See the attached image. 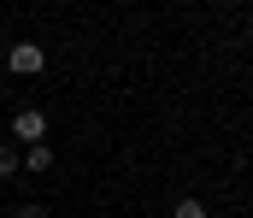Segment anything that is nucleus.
I'll list each match as a JSON object with an SVG mask.
<instances>
[{
	"instance_id": "obj_1",
	"label": "nucleus",
	"mask_w": 253,
	"mask_h": 218,
	"mask_svg": "<svg viewBox=\"0 0 253 218\" xmlns=\"http://www.w3.org/2000/svg\"><path fill=\"white\" fill-rule=\"evenodd\" d=\"M6 71H12V77H36V71H47V47H36V42L6 47Z\"/></svg>"
},
{
	"instance_id": "obj_2",
	"label": "nucleus",
	"mask_w": 253,
	"mask_h": 218,
	"mask_svg": "<svg viewBox=\"0 0 253 218\" xmlns=\"http://www.w3.org/2000/svg\"><path fill=\"white\" fill-rule=\"evenodd\" d=\"M12 142H47V112L42 106H18L12 112Z\"/></svg>"
},
{
	"instance_id": "obj_3",
	"label": "nucleus",
	"mask_w": 253,
	"mask_h": 218,
	"mask_svg": "<svg viewBox=\"0 0 253 218\" xmlns=\"http://www.w3.org/2000/svg\"><path fill=\"white\" fill-rule=\"evenodd\" d=\"M24 171H53V147L47 142H24Z\"/></svg>"
},
{
	"instance_id": "obj_4",
	"label": "nucleus",
	"mask_w": 253,
	"mask_h": 218,
	"mask_svg": "<svg viewBox=\"0 0 253 218\" xmlns=\"http://www.w3.org/2000/svg\"><path fill=\"white\" fill-rule=\"evenodd\" d=\"M18 171H24V153H18L12 142H0V183H6V177H18Z\"/></svg>"
},
{
	"instance_id": "obj_5",
	"label": "nucleus",
	"mask_w": 253,
	"mask_h": 218,
	"mask_svg": "<svg viewBox=\"0 0 253 218\" xmlns=\"http://www.w3.org/2000/svg\"><path fill=\"white\" fill-rule=\"evenodd\" d=\"M171 218H206V201H194V195H183V201L171 207Z\"/></svg>"
},
{
	"instance_id": "obj_6",
	"label": "nucleus",
	"mask_w": 253,
	"mask_h": 218,
	"mask_svg": "<svg viewBox=\"0 0 253 218\" xmlns=\"http://www.w3.org/2000/svg\"><path fill=\"white\" fill-rule=\"evenodd\" d=\"M12 218H47V207H42V201H30V207H18Z\"/></svg>"
}]
</instances>
